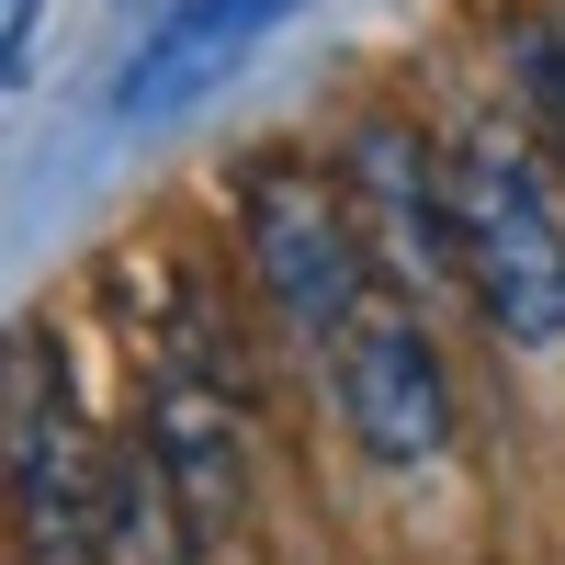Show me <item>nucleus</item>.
<instances>
[{
  "label": "nucleus",
  "instance_id": "nucleus-3",
  "mask_svg": "<svg viewBox=\"0 0 565 565\" xmlns=\"http://www.w3.org/2000/svg\"><path fill=\"white\" fill-rule=\"evenodd\" d=\"M12 521L34 565H103V521H114V452L68 418V373L45 385L34 328H23V385H12Z\"/></svg>",
  "mask_w": 565,
  "mask_h": 565
},
{
  "label": "nucleus",
  "instance_id": "nucleus-1",
  "mask_svg": "<svg viewBox=\"0 0 565 565\" xmlns=\"http://www.w3.org/2000/svg\"><path fill=\"white\" fill-rule=\"evenodd\" d=\"M452 215H463V282L509 351L565 340V215L521 136H476L452 159Z\"/></svg>",
  "mask_w": 565,
  "mask_h": 565
},
{
  "label": "nucleus",
  "instance_id": "nucleus-10",
  "mask_svg": "<svg viewBox=\"0 0 565 565\" xmlns=\"http://www.w3.org/2000/svg\"><path fill=\"white\" fill-rule=\"evenodd\" d=\"M170 12H181V0H170Z\"/></svg>",
  "mask_w": 565,
  "mask_h": 565
},
{
  "label": "nucleus",
  "instance_id": "nucleus-9",
  "mask_svg": "<svg viewBox=\"0 0 565 565\" xmlns=\"http://www.w3.org/2000/svg\"><path fill=\"white\" fill-rule=\"evenodd\" d=\"M34 12H45V0H0V34H12V79H23V45H34Z\"/></svg>",
  "mask_w": 565,
  "mask_h": 565
},
{
  "label": "nucleus",
  "instance_id": "nucleus-8",
  "mask_svg": "<svg viewBox=\"0 0 565 565\" xmlns=\"http://www.w3.org/2000/svg\"><path fill=\"white\" fill-rule=\"evenodd\" d=\"M215 532L193 521V498L170 487V463H159V441L136 430L125 452H114V521H103V565H193Z\"/></svg>",
  "mask_w": 565,
  "mask_h": 565
},
{
  "label": "nucleus",
  "instance_id": "nucleus-6",
  "mask_svg": "<svg viewBox=\"0 0 565 565\" xmlns=\"http://www.w3.org/2000/svg\"><path fill=\"white\" fill-rule=\"evenodd\" d=\"M282 12H306V0H181V12L125 57V79H114V114L125 125H159V114H193L204 90L249 57V45L282 23Z\"/></svg>",
  "mask_w": 565,
  "mask_h": 565
},
{
  "label": "nucleus",
  "instance_id": "nucleus-2",
  "mask_svg": "<svg viewBox=\"0 0 565 565\" xmlns=\"http://www.w3.org/2000/svg\"><path fill=\"white\" fill-rule=\"evenodd\" d=\"M238 215H249V260H260V282H271V306L295 317L306 340H340V328L373 306L362 204H351L328 170H306V159H260L249 193H238Z\"/></svg>",
  "mask_w": 565,
  "mask_h": 565
},
{
  "label": "nucleus",
  "instance_id": "nucleus-7",
  "mask_svg": "<svg viewBox=\"0 0 565 565\" xmlns=\"http://www.w3.org/2000/svg\"><path fill=\"white\" fill-rule=\"evenodd\" d=\"M351 204H373V215H385V238H396V260H407L418 282L463 271L452 170H430V159H418V136H407V125H362V136H351Z\"/></svg>",
  "mask_w": 565,
  "mask_h": 565
},
{
  "label": "nucleus",
  "instance_id": "nucleus-5",
  "mask_svg": "<svg viewBox=\"0 0 565 565\" xmlns=\"http://www.w3.org/2000/svg\"><path fill=\"white\" fill-rule=\"evenodd\" d=\"M148 441H159V463H170V487L193 498V521L204 532H226L238 521V498H249V452H238V385L215 373V351L181 328L170 340V362L148 373Z\"/></svg>",
  "mask_w": 565,
  "mask_h": 565
},
{
  "label": "nucleus",
  "instance_id": "nucleus-4",
  "mask_svg": "<svg viewBox=\"0 0 565 565\" xmlns=\"http://www.w3.org/2000/svg\"><path fill=\"white\" fill-rule=\"evenodd\" d=\"M328 362H340V407H351V430L373 463H430L452 441V385H441V351H430V328H418L407 306L373 295L340 340H328Z\"/></svg>",
  "mask_w": 565,
  "mask_h": 565
}]
</instances>
